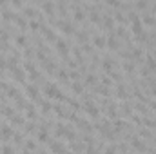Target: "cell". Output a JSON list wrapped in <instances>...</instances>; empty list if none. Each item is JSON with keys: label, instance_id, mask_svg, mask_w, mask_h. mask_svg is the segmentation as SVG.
<instances>
[{"label": "cell", "instance_id": "7a4b0ae2", "mask_svg": "<svg viewBox=\"0 0 156 154\" xmlns=\"http://www.w3.org/2000/svg\"><path fill=\"white\" fill-rule=\"evenodd\" d=\"M60 27H62V31H64L66 35H71V33H73V26H71L69 22H62Z\"/></svg>", "mask_w": 156, "mask_h": 154}, {"label": "cell", "instance_id": "5b68a950", "mask_svg": "<svg viewBox=\"0 0 156 154\" xmlns=\"http://www.w3.org/2000/svg\"><path fill=\"white\" fill-rule=\"evenodd\" d=\"M83 15H85V13H83L80 7H76V9H75V20H83Z\"/></svg>", "mask_w": 156, "mask_h": 154}, {"label": "cell", "instance_id": "ba28073f", "mask_svg": "<svg viewBox=\"0 0 156 154\" xmlns=\"http://www.w3.org/2000/svg\"><path fill=\"white\" fill-rule=\"evenodd\" d=\"M2 154H13V149H11L9 145H5V147L2 149Z\"/></svg>", "mask_w": 156, "mask_h": 154}, {"label": "cell", "instance_id": "3957f363", "mask_svg": "<svg viewBox=\"0 0 156 154\" xmlns=\"http://www.w3.org/2000/svg\"><path fill=\"white\" fill-rule=\"evenodd\" d=\"M133 147H134V149H138V151H145V145H144L140 140H133Z\"/></svg>", "mask_w": 156, "mask_h": 154}, {"label": "cell", "instance_id": "30bf717a", "mask_svg": "<svg viewBox=\"0 0 156 154\" xmlns=\"http://www.w3.org/2000/svg\"><path fill=\"white\" fill-rule=\"evenodd\" d=\"M75 93H82V85L80 83H75Z\"/></svg>", "mask_w": 156, "mask_h": 154}, {"label": "cell", "instance_id": "8992f818", "mask_svg": "<svg viewBox=\"0 0 156 154\" xmlns=\"http://www.w3.org/2000/svg\"><path fill=\"white\" fill-rule=\"evenodd\" d=\"M53 152H58V154H64V147L60 143H55L53 145Z\"/></svg>", "mask_w": 156, "mask_h": 154}, {"label": "cell", "instance_id": "277c9868", "mask_svg": "<svg viewBox=\"0 0 156 154\" xmlns=\"http://www.w3.org/2000/svg\"><path fill=\"white\" fill-rule=\"evenodd\" d=\"M107 44H109V47H111V49H116V47H118V40L115 38V37H109V38H107Z\"/></svg>", "mask_w": 156, "mask_h": 154}, {"label": "cell", "instance_id": "52a82bcc", "mask_svg": "<svg viewBox=\"0 0 156 154\" xmlns=\"http://www.w3.org/2000/svg\"><path fill=\"white\" fill-rule=\"evenodd\" d=\"M134 7H136V9H147L149 4H147V2H138V4H134Z\"/></svg>", "mask_w": 156, "mask_h": 154}, {"label": "cell", "instance_id": "8fae6325", "mask_svg": "<svg viewBox=\"0 0 156 154\" xmlns=\"http://www.w3.org/2000/svg\"><path fill=\"white\" fill-rule=\"evenodd\" d=\"M105 154H116V152H115V149L111 147V149H109V151H107V152H105Z\"/></svg>", "mask_w": 156, "mask_h": 154}, {"label": "cell", "instance_id": "9c48e42d", "mask_svg": "<svg viewBox=\"0 0 156 154\" xmlns=\"http://www.w3.org/2000/svg\"><path fill=\"white\" fill-rule=\"evenodd\" d=\"M16 44H18V45H26V38H24V37H18V38H16Z\"/></svg>", "mask_w": 156, "mask_h": 154}, {"label": "cell", "instance_id": "6da1fadb", "mask_svg": "<svg viewBox=\"0 0 156 154\" xmlns=\"http://www.w3.org/2000/svg\"><path fill=\"white\" fill-rule=\"evenodd\" d=\"M93 42H94V45H96V47H100V49L107 45V38H105V37H102V35L94 37V38H93Z\"/></svg>", "mask_w": 156, "mask_h": 154}]
</instances>
